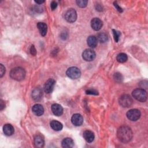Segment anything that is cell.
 Listing matches in <instances>:
<instances>
[{"label":"cell","mask_w":148,"mask_h":148,"mask_svg":"<svg viewBox=\"0 0 148 148\" xmlns=\"http://www.w3.org/2000/svg\"><path fill=\"white\" fill-rule=\"evenodd\" d=\"M132 131L128 126H121L117 130V138L123 143L129 142L132 138Z\"/></svg>","instance_id":"1"},{"label":"cell","mask_w":148,"mask_h":148,"mask_svg":"<svg viewBox=\"0 0 148 148\" xmlns=\"http://www.w3.org/2000/svg\"><path fill=\"white\" fill-rule=\"evenodd\" d=\"M10 76L14 80L20 81L24 79L25 76V71L21 67H16L11 70Z\"/></svg>","instance_id":"2"},{"label":"cell","mask_w":148,"mask_h":148,"mask_svg":"<svg viewBox=\"0 0 148 148\" xmlns=\"http://www.w3.org/2000/svg\"><path fill=\"white\" fill-rule=\"evenodd\" d=\"M132 96L140 102H145L147 99V92L143 88H136L132 91Z\"/></svg>","instance_id":"3"},{"label":"cell","mask_w":148,"mask_h":148,"mask_svg":"<svg viewBox=\"0 0 148 148\" xmlns=\"http://www.w3.org/2000/svg\"><path fill=\"white\" fill-rule=\"evenodd\" d=\"M119 104L124 108H128L131 106L133 100L131 97L128 94H124L121 95L119 100Z\"/></svg>","instance_id":"4"},{"label":"cell","mask_w":148,"mask_h":148,"mask_svg":"<svg viewBox=\"0 0 148 148\" xmlns=\"http://www.w3.org/2000/svg\"><path fill=\"white\" fill-rule=\"evenodd\" d=\"M66 75L72 79H78L81 75L80 69L76 66H72L69 68L66 71Z\"/></svg>","instance_id":"5"},{"label":"cell","mask_w":148,"mask_h":148,"mask_svg":"<svg viewBox=\"0 0 148 148\" xmlns=\"http://www.w3.org/2000/svg\"><path fill=\"white\" fill-rule=\"evenodd\" d=\"M77 13L74 9H69L65 13V19L69 23H73L76 20Z\"/></svg>","instance_id":"6"},{"label":"cell","mask_w":148,"mask_h":148,"mask_svg":"<svg viewBox=\"0 0 148 148\" xmlns=\"http://www.w3.org/2000/svg\"><path fill=\"white\" fill-rule=\"evenodd\" d=\"M127 117L130 120L135 121L140 118V112L136 109H130L127 113Z\"/></svg>","instance_id":"7"},{"label":"cell","mask_w":148,"mask_h":148,"mask_svg":"<svg viewBox=\"0 0 148 148\" xmlns=\"http://www.w3.org/2000/svg\"><path fill=\"white\" fill-rule=\"evenodd\" d=\"M95 53L90 49H86L82 53V57L86 61H91L95 59Z\"/></svg>","instance_id":"8"},{"label":"cell","mask_w":148,"mask_h":148,"mask_svg":"<svg viewBox=\"0 0 148 148\" xmlns=\"http://www.w3.org/2000/svg\"><path fill=\"white\" fill-rule=\"evenodd\" d=\"M56 84V81L53 79H49L44 85V91L46 93L49 94L52 92Z\"/></svg>","instance_id":"9"},{"label":"cell","mask_w":148,"mask_h":148,"mask_svg":"<svg viewBox=\"0 0 148 148\" xmlns=\"http://www.w3.org/2000/svg\"><path fill=\"white\" fill-rule=\"evenodd\" d=\"M72 123L75 126H80L83 123V118L82 116L79 113L74 114L71 118Z\"/></svg>","instance_id":"10"},{"label":"cell","mask_w":148,"mask_h":148,"mask_svg":"<svg viewBox=\"0 0 148 148\" xmlns=\"http://www.w3.org/2000/svg\"><path fill=\"white\" fill-rule=\"evenodd\" d=\"M102 21L98 18H94L91 21V26L95 31L99 30L102 27Z\"/></svg>","instance_id":"11"},{"label":"cell","mask_w":148,"mask_h":148,"mask_svg":"<svg viewBox=\"0 0 148 148\" xmlns=\"http://www.w3.org/2000/svg\"><path fill=\"white\" fill-rule=\"evenodd\" d=\"M51 111L54 115L60 116L63 113V108L58 103H54L51 106Z\"/></svg>","instance_id":"12"},{"label":"cell","mask_w":148,"mask_h":148,"mask_svg":"<svg viewBox=\"0 0 148 148\" xmlns=\"http://www.w3.org/2000/svg\"><path fill=\"white\" fill-rule=\"evenodd\" d=\"M42 91L39 88H35L32 92V97L36 101H40L42 98Z\"/></svg>","instance_id":"13"},{"label":"cell","mask_w":148,"mask_h":148,"mask_svg":"<svg viewBox=\"0 0 148 148\" xmlns=\"http://www.w3.org/2000/svg\"><path fill=\"white\" fill-rule=\"evenodd\" d=\"M32 110L37 116H42L44 113V108L40 104H35L32 106Z\"/></svg>","instance_id":"14"},{"label":"cell","mask_w":148,"mask_h":148,"mask_svg":"<svg viewBox=\"0 0 148 148\" xmlns=\"http://www.w3.org/2000/svg\"><path fill=\"white\" fill-rule=\"evenodd\" d=\"M45 140L40 135H37L34 138V145L36 147H43L44 146Z\"/></svg>","instance_id":"15"},{"label":"cell","mask_w":148,"mask_h":148,"mask_svg":"<svg viewBox=\"0 0 148 148\" xmlns=\"http://www.w3.org/2000/svg\"><path fill=\"white\" fill-rule=\"evenodd\" d=\"M83 136L84 139L88 143L92 142L94 140L95 137L94 133L90 130L84 131L83 134Z\"/></svg>","instance_id":"16"},{"label":"cell","mask_w":148,"mask_h":148,"mask_svg":"<svg viewBox=\"0 0 148 148\" xmlns=\"http://www.w3.org/2000/svg\"><path fill=\"white\" fill-rule=\"evenodd\" d=\"M3 131L5 135L10 136L14 133V128L10 124H6L3 127Z\"/></svg>","instance_id":"17"},{"label":"cell","mask_w":148,"mask_h":148,"mask_svg":"<svg viewBox=\"0 0 148 148\" xmlns=\"http://www.w3.org/2000/svg\"><path fill=\"white\" fill-rule=\"evenodd\" d=\"M87 43L89 47L91 48H95L97 45L98 40L95 36L91 35L88 37L87 39Z\"/></svg>","instance_id":"18"},{"label":"cell","mask_w":148,"mask_h":148,"mask_svg":"<svg viewBox=\"0 0 148 148\" xmlns=\"http://www.w3.org/2000/svg\"><path fill=\"white\" fill-rule=\"evenodd\" d=\"M61 145L62 147L64 148H71L73 146L74 142L71 138H66L62 140L61 142Z\"/></svg>","instance_id":"19"},{"label":"cell","mask_w":148,"mask_h":148,"mask_svg":"<svg viewBox=\"0 0 148 148\" xmlns=\"http://www.w3.org/2000/svg\"><path fill=\"white\" fill-rule=\"evenodd\" d=\"M51 128L56 131H61L62 128V124L58 121L57 120H52L50 123Z\"/></svg>","instance_id":"20"},{"label":"cell","mask_w":148,"mask_h":148,"mask_svg":"<svg viewBox=\"0 0 148 148\" xmlns=\"http://www.w3.org/2000/svg\"><path fill=\"white\" fill-rule=\"evenodd\" d=\"M37 27L42 36H44L46 35V33L47 31V26L45 23H38L37 24Z\"/></svg>","instance_id":"21"},{"label":"cell","mask_w":148,"mask_h":148,"mask_svg":"<svg viewBox=\"0 0 148 148\" xmlns=\"http://www.w3.org/2000/svg\"><path fill=\"white\" fill-rule=\"evenodd\" d=\"M97 39L99 42L105 43L108 40V36L105 32H100L98 34Z\"/></svg>","instance_id":"22"},{"label":"cell","mask_w":148,"mask_h":148,"mask_svg":"<svg viewBox=\"0 0 148 148\" xmlns=\"http://www.w3.org/2000/svg\"><path fill=\"white\" fill-rule=\"evenodd\" d=\"M128 59V57H127V55L124 53H119L117 56V57H116V60L117 61L119 62H120V63H123V62H125L127 61Z\"/></svg>","instance_id":"23"},{"label":"cell","mask_w":148,"mask_h":148,"mask_svg":"<svg viewBox=\"0 0 148 148\" xmlns=\"http://www.w3.org/2000/svg\"><path fill=\"white\" fill-rule=\"evenodd\" d=\"M77 5L80 8H84L87 6L88 1L87 0H77L76 1Z\"/></svg>","instance_id":"24"},{"label":"cell","mask_w":148,"mask_h":148,"mask_svg":"<svg viewBox=\"0 0 148 148\" xmlns=\"http://www.w3.org/2000/svg\"><path fill=\"white\" fill-rule=\"evenodd\" d=\"M113 78H114V80L117 82H122V80L123 79V76L120 73H114V75L113 76Z\"/></svg>","instance_id":"25"},{"label":"cell","mask_w":148,"mask_h":148,"mask_svg":"<svg viewBox=\"0 0 148 148\" xmlns=\"http://www.w3.org/2000/svg\"><path fill=\"white\" fill-rule=\"evenodd\" d=\"M113 34V36H114V39L116 42H118L119 40V37L120 36V32L119 31H117L115 29H112Z\"/></svg>","instance_id":"26"},{"label":"cell","mask_w":148,"mask_h":148,"mask_svg":"<svg viewBox=\"0 0 148 148\" xmlns=\"http://www.w3.org/2000/svg\"><path fill=\"white\" fill-rule=\"evenodd\" d=\"M87 94H90V95H98V92L97 90H95V89H88L87 90H86V91Z\"/></svg>","instance_id":"27"},{"label":"cell","mask_w":148,"mask_h":148,"mask_svg":"<svg viewBox=\"0 0 148 148\" xmlns=\"http://www.w3.org/2000/svg\"><path fill=\"white\" fill-rule=\"evenodd\" d=\"M5 72V68L2 64H0V77H2Z\"/></svg>","instance_id":"28"},{"label":"cell","mask_w":148,"mask_h":148,"mask_svg":"<svg viewBox=\"0 0 148 148\" xmlns=\"http://www.w3.org/2000/svg\"><path fill=\"white\" fill-rule=\"evenodd\" d=\"M57 6V3L56 2V1H52L51 2V4H50V7H51V9L52 10H54L56 9Z\"/></svg>","instance_id":"29"},{"label":"cell","mask_w":148,"mask_h":148,"mask_svg":"<svg viewBox=\"0 0 148 148\" xmlns=\"http://www.w3.org/2000/svg\"><path fill=\"white\" fill-rule=\"evenodd\" d=\"M30 53L32 56H35L36 54V51L34 45H32L30 48Z\"/></svg>","instance_id":"30"},{"label":"cell","mask_w":148,"mask_h":148,"mask_svg":"<svg viewBox=\"0 0 148 148\" xmlns=\"http://www.w3.org/2000/svg\"><path fill=\"white\" fill-rule=\"evenodd\" d=\"M113 4H114V6H115V8H116V9H117L119 12H123L122 8L119 6V5L117 4V2H114Z\"/></svg>","instance_id":"31"},{"label":"cell","mask_w":148,"mask_h":148,"mask_svg":"<svg viewBox=\"0 0 148 148\" xmlns=\"http://www.w3.org/2000/svg\"><path fill=\"white\" fill-rule=\"evenodd\" d=\"M5 107V103L3 102V101L2 99H1V100H0V110H3Z\"/></svg>","instance_id":"32"},{"label":"cell","mask_w":148,"mask_h":148,"mask_svg":"<svg viewBox=\"0 0 148 148\" xmlns=\"http://www.w3.org/2000/svg\"><path fill=\"white\" fill-rule=\"evenodd\" d=\"M35 2L38 4H42L45 2V1H35Z\"/></svg>","instance_id":"33"}]
</instances>
